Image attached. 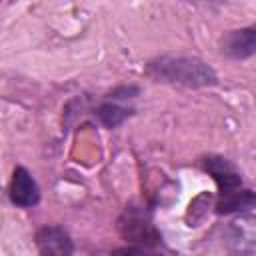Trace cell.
Masks as SVG:
<instances>
[{"label": "cell", "instance_id": "6da1fadb", "mask_svg": "<svg viewBox=\"0 0 256 256\" xmlns=\"http://www.w3.org/2000/svg\"><path fill=\"white\" fill-rule=\"evenodd\" d=\"M146 76L160 84L182 86V88H212L218 86L216 70L196 56L162 54L146 62Z\"/></svg>", "mask_w": 256, "mask_h": 256}, {"label": "cell", "instance_id": "7a4b0ae2", "mask_svg": "<svg viewBox=\"0 0 256 256\" xmlns=\"http://www.w3.org/2000/svg\"><path fill=\"white\" fill-rule=\"evenodd\" d=\"M200 164H202V170L210 174L218 186L216 214L230 216V214L250 212L254 208L256 196L250 188H244L242 174L234 162H230L224 156L210 154V156H204Z\"/></svg>", "mask_w": 256, "mask_h": 256}, {"label": "cell", "instance_id": "3957f363", "mask_svg": "<svg viewBox=\"0 0 256 256\" xmlns=\"http://www.w3.org/2000/svg\"><path fill=\"white\" fill-rule=\"evenodd\" d=\"M116 228H118L120 236L128 244H132V246H150V248H156L162 242V234L154 226L152 216L144 208H140V206H128L120 214Z\"/></svg>", "mask_w": 256, "mask_h": 256}, {"label": "cell", "instance_id": "277c9868", "mask_svg": "<svg viewBox=\"0 0 256 256\" xmlns=\"http://www.w3.org/2000/svg\"><path fill=\"white\" fill-rule=\"evenodd\" d=\"M40 256H74V240L64 226L46 224L34 236Z\"/></svg>", "mask_w": 256, "mask_h": 256}, {"label": "cell", "instance_id": "5b68a950", "mask_svg": "<svg viewBox=\"0 0 256 256\" xmlns=\"http://www.w3.org/2000/svg\"><path fill=\"white\" fill-rule=\"evenodd\" d=\"M8 196H10V202L18 208H34L40 202V186L28 168L24 166L14 168Z\"/></svg>", "mask_w": 256, "mask_h": 256}, {"label": "cell", "instance_id": "8992f818", "mask_svg": "<svg viewBox=\"0 0 256 256\" xmlns=\"http://www.w3.org/2000/svg\"><path fill=\"white\" fill-rule=\"evenodd\" d=\"M220 52L230 60H248L256 52V28L246 26L230 30L220 40Z\"/></svg>", "mask_w": 256, "mask_h": 256}, {"label": "cell", "instance_id": "52a82bcc", "mask_svg": "<svg viewBox=\"0 0 256 256\" xmlns=\"http://www.w3.org/2000/svg\"><path fill=\"white\" fill-rule=\"evenodd\" d=\"M94 116L98 118V122L108 128V130H114L118 126H122L128 118L134 116V110L132 108H126V106H120L116 102H102L96 110H94Z\"/></svg>", "mask_w": 256, "mask_h": 256}, {"label": "cell", "instance_id": "ba28073f", "mask_svg": "<svg viewBox=\"0 0 256 256\" xmlns=\"http://www.w3.org/2000/svg\"><path fill=\"white\" fill-rule=\"evenodd\" d=\"M110 256H166L162 250L158 248H150V246H122L118 250H114Z\"/></svg>", "mask_w": 256, "mask_h": 256}, {"label": "cell", "instance_id": "9c48e42d", "mask_svg": "<svg viewBox=\"0 0 256 256\" xmlns=\"http://www.w3.org/2000/svg\"><path fill=\"white\" fill-rule=\"evenodd\" d=\"M138 94H140V88H138V86L122 84V86L114 88V90L108 94V98H110V100H128V98H136Z\"/></svg>", "mask_w": 256, "mask_h": 256}]
</instances>
